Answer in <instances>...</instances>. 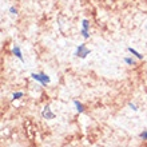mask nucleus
I'll return each mask as SVG.
<instances>
[{
    "label": "nucleus",
    "mask_w": 147,
    "mask_h": 147,
    "mask_svg": "<svg viewBox=\"0 0 147 147\" xmlns=\"http://www.w3.org/2000/svg\"><path fill=\"white\" fill-rule=\"evenodd\" d=\"M31 78L34 79V80L39 82L42 86H47L51 82L50 76H48L47 74H44V72H40V74H35V72H34V74H31Z\"/></svg>",
    "instance_id": "f257e3e1"
},
{
    "label": "nucleus",
    "mask_w": 147,
    "mask_h": 147,
    "mask_svg": "<svg viewBox=\"0 0 147 147\" xmlns=\"http://www.w3.org/2000/svg\"><path fill=\"white\" fill-rule=\"evenodd\" d=\"M90 52H91V51L88 50V48H87V47H86V44H79V46H78V48H76V51H75V56H76V58H80V59H84L86 56H87V55H90Z\"/></svg>",
    "instance_id": "f03ea898"
},
{
    "label": "nucleus",
    "mask_w": 147,
    "mask_h": 147,
    "mask_svg": "<svg viewBox=\"0 0 147 147\" xmlns=\"http://www.w3.org/2000/svg\"><path fill=\"white\" fill-rule=\"evenodd\" d=\"M88 30H90V23H88V20L87 19H83L82 20V36L84 39H88L90 38V34H88Z\"/></svg>",
    "instance_id": "7ed1b4c3"
},
{
    "label": "nucleus",
    "mask_w": 147,
    "mask_h": 147,
    "mask_svg": "<svg viewBox=\"0 0 147 147\" xmlns=\"http://www.w3.org/2000/svg\"><path fill=\"white\" fill-rule=\"evenodd\" d=\"M42 116L44 118V119H55V114L52 111H51V109L48 107V106H46L44 109H43L42 111Z\"/></svg>",
    "instance_id": "20e7f679"
},
{
    "label": "nucleus",
    "mask_w": 147,
    "mask_h": 147,
    "mask_svg": "<svg viewBox=\"0 0 147 147\" xmlns=\"http://www.w3.org/2000/svg\"><path fill=\"white\" fill-rule=\"evenodd\" d=\"M12 54L15 55L16 58H19L22 62H24V59H23V54H22V50H20V47L19 46H15L13 47V50H12Z\"/></svg>",
    "instance_id": "39448f33"
},
{
    "label": "nucleus",
    "mask_w": 147,
    "mask_h": 147,
    "mask_svg": "<svg viewBox=\"0 0 147 147\" xmlns=\"http://www.w3.org/2000/svg\"><path fill=\"white\" fill-rule=\"evenodd\" d=\"M127 51H128V52H131V54L134 55L135 58H138V59H139V60H142V59H143V55H140L139 52H138V51H136V50H134L132 47H128V48H127Z\"/></svg>",
    "instance_id": "423d86ee"
},
{
    "label": "nucleus",
    "mask_w": 147,
    "mask_h": 147,
    "mask_svg": "<svg viewBox=\"0 0 147 147\" xmlns=\"http://www.w3.org/2000/svg\"><path fill=\"white\" fill-rule=\"evenodd\" d=\"M74 105H75V107H76V110H78L79 114H83V112H84V106L82 105L79 100H74Z\"/></svg>",
    "instance_id": "0eeeda50"
},
{
    "label": "nucleus",
    "mask_w": 147,
    "mask_h": 147,
    "mask_svg": "<svg viewBox=\"0 0 147 147\" xmlns=\"http://www.w3.org/2000/svg\"><path fill=\"white\" fill-rule=\"evenodd\" d=\"M24 96L23 92H13L12 94V100H18V99H22Z\"/></svg>",
    "instance_id": "6e6552de"
},
{
    "label": "nucleus",
    "mask_w": 147,
    "mask_h": 147,
    "mask_svg": "<svg viewBox=\"0 0 147 147\" xmlns=\"http://www.w3.org/2000/svg\"><path fill=\"white\" fill-rule=\"evenodd\" d=\"M123 60H124L126 64H128V66H134V64H135V60H134L132 58H124Z\"/></svg>",
    "instance_id": "1a4fd4ad"
},
{
    "label": "nucleus",
    "mask_w": 147,
    "mask_h": 147,
    "mask_svg": "<svg viewBox=\"0 0 147 147\" xmlns=\"http://www.w3.org/2000/svg\"><path fill=\"white\" fill-rule=\"evenodd\" d=\"M139 138L143 140H147V130H143V131L139 134Z\"/></svg>",
    "instance_id": "9d476101"
},
{
    "label": "nucleus",
    "mask_w": 147,
    "mask_h": 147,
    "mask_svg": "<svg viewBox=\"0 0 147 147\" xmlns=\"http://www.w3.org/2000/svg\"><path fill=\"white\" fill-rule=\"evenodd\" d=\"M128 107H130V109H131L132 111H138V107H136V106L134 105V103H128Z\"/></svg>",
    "instance_id": "9b49d317"
},
{
    "label": "nucleus",
    "mask_w": 147,
    "mask_h": 147,
    "mask_svg": "<svg viewBox=\"0 0 147 147\" xmlns=\"http://www.w3.org/2000/svg\"><path fill=\"white\" fill-rule=\"evenodd\" d=\"M9 13H11V15H16V13H18L16 8L15 7H9Z\"/></svg>",
    "instance_id": "f8f14e48"
},
{
    "label": "nucleus",
    "mask_w": 147,
    "mask_h": 147,
    "mask_svg": "<svg viewBox=\"0 0 147 147\" xmlns=\"http://www.w3.org/2000/svg\"><path fill=\"white\" fill-rule=\"evenodd\" d=\"M146 28H147V26H146Z\"/></svg>",
    "instance_id": "ddd939ff"
}]
</instances>
